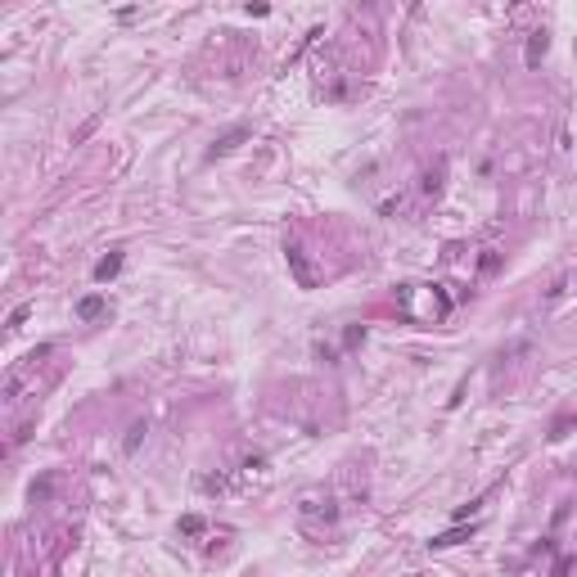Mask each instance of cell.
Instances as JSON below:
<instances>
[{
	"instance_id": "cell-8",
	"label": "cell",
	"mask_w": 577,
	"mask_h": 577,
	"mask_svg": "<svg viewBox=\"0 0 577 577\" xmlns=\"http://www.w3.org/2000/svg\"><path fill=\"white\" fill-rule=\"evenodd\" d=\"M181 532H185V537H199V532H203V519H199V514H185V519H181Z\"/></svg>"
},
{
	"instance_id": "cell-6",
	"label": "cell",
	"mask_w": 577,
	"mask_h": 577,
	"mask_svg": "<svg viewBox=\"0 0 577 577\" xmlns=\"http://www.w3.org/2000/svg\"><path fill=\"white\" fill-rule=\"evenodd\" d=\"M118 271H122V253H108V257L95 262V280H100V285H104V280H113Z\"/></svg>"
},
{
	"instance_id": "cell-5",
	"label": "cell",
	"mask_w": 577,
	"mask_h": 577,
	"mask_svg": "<svg viewBox=\"0 0 577 577\" xmlns=\"http://www.w3.org/2000/svg\"><path fill=\"white\" fill-rule=\"evenodd\" d=\"M77 316L81 321H100L104 316V293H86V298L77 302Z\"/></svg>"
},
{
	"instance_id": "cell-4",
	"label": "cell",
	"mask_w": 577,
	"mask_h": 577,
	"mask_svg": "<svg viewBox=\"0 0 577 577\" xmlns=\"http://www.w3.org/2000/svg\"><path fill=\"white\" fill-rule=\"evenodd\" d=\"M546 45H550V36L546 32H532V36H527V68H537V64H542V59H546Z\"/></svg>"
},
{
	"instance_id": "cell-2",
	"label": "cell",
	"mask_w": 577,
	"mask_h": 577,
	"mask_svg": "<svg viewBox=\"0 0 577 577\" xmlns=\"http://www.w3.org/2000/svg\"><path fill=\"white\" fill-rule=\"evenodd\" d=\"M469 537H474V523H469V527H451V532H438V537H433L428 546H433V550H447V546H460V542H469Z\"/></svg>"
},
{
	"instance_id": "cell-9",
	"label": "cell",
	"mask_w": 577,
	"mask_h": 577,
	"mask_svg": "<svg viewBox=\"0 0 577 577\" xmlns=\"http://www.w3.org/2000/svg\"><path fill=\"white\" fill-rule=\"evenodd\" d=\"M28 316H32V307H28V302H23V307H14V312H9V329H18L23 321H28Z\"/></svg>"
},
{
	"instance_id": "cell-1",
	"label": "cell",
	"mask_w": 577,
	"mask_h": 577,
	"mask_svg": "<svg viewBox=\"0 0 577 577\" xmlns=\"http://www.w3.org/2000/svg\"><path fill=\"white\" fill-rule=\"evenodd\" d=\"M248 140V127H235V131H226V136H221L212 149H207V158H226V154H235L239 144Z\"/></svg>"
},
{
	"instance_id": "cell-10",
	"label": "cell",
	"mask_w": 577,
	"mask_h": 577,
	"mask_svg": "<svg viewBox=\"0 0 577 577\" xmlns=\"http://www.w3.org/2000/svg\"><path fill=\"white\" fill-rule=\"evenodd\" d=\"M569 569H573V559H559L555 564V577H569Z\"/></svg>"
},
{
	"instance_id": "cell-3",
	"label": "cell",
	"mask_w": 577,
	"mask_h": 577,
	"mask_svg": "<svg viewBox=\"0 0 577 577\" xmlns=\"http://www.w3.org/2000/svg\"><path fill=\"white\" fill-rule=\"evenodd\" d=\"M285 253H289V266H293V275H298V285H302V289H312L316 280H312V271H307V262H302V248H298V244H289Z\"/></svg>"
},
{
	"instance_id": "cell-7",
	"label": "cell",
	"mask_w": 577,
	"mask_h": 577,
	"mask_svg": "<svg viewBox=\"0 0 577 577\" xmlns=\"http://www.w3.org/2000/svg\"><path fill=\"white\" fill-rule=\"evenodd\" d=\"M140 438H144V424H131V433H127V442H122V451L131 456V451L140 447Z\"/></svg>"
}]
</instances>
